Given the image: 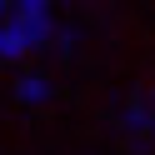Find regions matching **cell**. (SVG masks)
<instances>
[{"label":"cell","instance_id":"obj_4","mask_svg":"<svg viewBox=\"0 0 155 155\" xmlns=\"http://www.w3.org/2000/svg\"><path fill=\"white\" fill-rule=\"evenodd\" d=\"M20 55H30L20 45V35L10 30V20H0V60H20Z\"/></svg>","mask_w":155,"mask_h":155},{"label":"cell","instance_id":"obj_1","mask_svg":"<svg viewBox=\"0 0 155 155\" xmlns=\"http://www.w3.org/2000/svg\"><path fill=\"white\" fill-rule=\"evenodd\" d=\"M15 100L20 105H45L50 100V80H45V75H20V80H15Z\"/></svg>","mask_w":155,"mask_h":155},{"label":"cell","instance_id":"obj_3","mask_svg":"<svg viewBox=\"0 0 155 155\" xmlns=\"http://www.w3.org/2000/svg\"><path fill=\"white\" fill-rule=\"evenodd\" d=\"M5 20H50V0H5Z\"/></svg>","mask_w":155,"mask_h":155},{"label":"cell","instance_id":"obj_5","mask_svg":"<svg viewBox=\"0 0 155 155\" xmlns=\"http://www.w3.org/2000/svg\"><path fill=\"white\" fill-rule=\"evenodd\" d=\"M5 15H10V10H5V0H0V20H5Z\"/></svg>","mask_w":155,"mask_h":155},{"label":"cell","instance_id":"obj_2","mask_svg":"<svg viewBox=\"0 0 155 155\" xmlns=\"http://www.w3.org/2000/svg\"><path fill=\"white\" fill-rule=\"evenodd\" d=\"M125 135H140V140H145V130H150V105H145V95H135V100L130 105H125Z\"/></svg>","mask_w":155,"mask_h":155}]
</instances>
